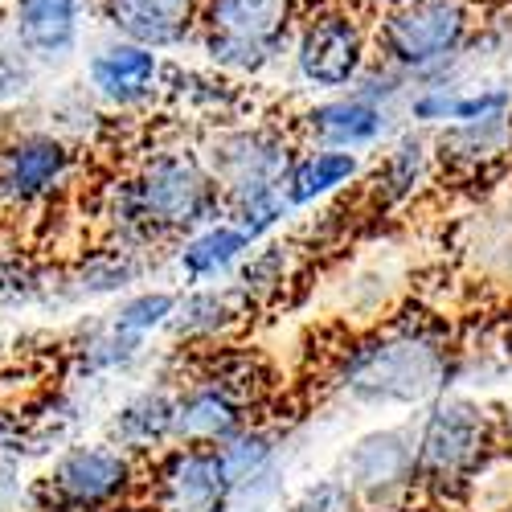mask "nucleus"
Here are the masks:
<instances>
[{"instance_id":"dca6fc26","label":"nucleus","mask_w":512,"mask_h":512,"mask_svg":"<svg viewBox=\"0 0 512 512\" xmlns=\"http://www.w3.org/2000/svg\"><path fill=\"white\" fill-rule=\"evenodd\" d=\"M254 418L234 394H226L213 381H189L177 390V426L173 439L185 447H226L234 435H242Z\"/></svg>"},{"instance_id":"f257e3e1","label":"nucleus","mask_w":512,"mask_h":512,"mask_svg":"<svg viewBox=\"0 0 512 512\" xmlns=\"http://www.w3.org/2000/svg\"><path fill=\"white\" fill-rule=\"evenodd\" d=\"M463 377V345L447 316L398 308L386 324L349 336L328 369V390L369 414H414Z\"/></svg>"},{"instance_id":"4468645a","label":"nucleus","mask_w":512,"mask_h":512,"mask_svg":"<svg viewBox=\"0 0 512 512\" xmlns=\"http://www.w3.org/2000/svg\"><path fill=\"white\" fill-rule=\"evenodd\" d=\"M87 0H13L9 5V37L37 62L62 66L78 54Z\"/></svg>"},{"instance_id":"5701e85b","label":"nucleus","mask_w":512,"mask_h":512,"mask_svg":"<svg viewBox=\"0 0 512 512\" xmlns=\"http://www.w3.org/2000/svg\"><path fill=\"white\" fill-rule=\"evenodd\" d=\"M300 250L304 246H295L291 238H267V242H259L254 246L246 259H242V267L234 271V287H238V295L242 300L259 312V308H271L279 295L295 283V271H300Z\"/></svg>"},{"instance_id":"2eb2a0df","label":"nucleus","mask_w":512,"mask_h":512,"mask_svg":"<svg viewBox=\"0 0 512 512\" xmlns=\"http://www.w3.org/2000/svg\"><path fill=\"white\" fill-rule=\"evenodd\" d=\"M74 168V148L54 132H29L0 148V193L17 205L46 201L66 185Z\"/></svg>"},{"instance_id":"6e6552de","label":"nucleus","mask_w":512,"mask_h":512,"mask_svg":"<svg viewBox=\"0 0 512 512\" xmlns=\"http://www.w3.org/2000/svg\"><path fill=\"white\" fill-rule=\"evenodd\" d=\"M336 476L373 512L402 508L414 496V418L361 431L340 451Z\"/></svg>"},{"instance_id":"423d86ee","label":"nucleus","mask_w":512,"mask_h":512,"mask_svg":"<svg viewBox=\"0 0 512 512\" xmlns=\"http://www.w3.org/2000/svg\"><path fill=\"white\" fill-rule=\"evenodd\" d=\"M373 62V25L340 0L308 9L291 41L295 78L316 95L353 91Z\"/></svg>"},{"instance_id":"f03ea898","label":"nucleus","mask_w":512,"mask_h":512,"mask_svg":"<svg viewBox=\"0 0 512 512\" xmlns=\"http://www.w3.org/2000/svg\"><path fill=\"white\" fill-rule=\"evenodd\" d=\"M226 218V197L201 148L160 144L140 156L132 177L111 197V222L127 250L181 242L201 226Z\"/></svg>"},{"instance_id":"0eeeda50","label":"nucleus","mask_w":512,"mask_h":512,"mask_svg":"<svg viewBox=\"0 0 512 512\" xmlns=\"http://www.w3.org/2000/svg\"><path fill=\"white\" fill-rule=\"evenodd\" d=\"M304 144L295 140L291 127L263 123V119H242L230 127H213L205 140V160L213 177L222 185L226 205L254 197V193H275L283 189V177Z\"/></svg>"},{"instance_id":"b1692460","label":"nucleus","mask_w":512,"mask_h":512,"mask_svg":"<svg viewBox=\"0 0 512 512\" xmlns=\"http://www.w3.org/2000/svg\"><path fill=\"white\" fill-rule=\"evenodd\" d=\"M222 459H226V472L234 484L250 480L267 472V467L283 463V451H287V431L275 422H250L242 435H234L226 447H218Z\"/></svg>"},{"instance_id":"4be33fe9","label":"nucleus","mask_w":512,"mask_h":512,"mask_svg":"<svg viewBox=\"0 0 512 512\" xmlns=\"http://www.w3.org/2000/svg\"><path fill=\"white\" fill-rule=\"evenodd\" d=\"M512 156L508 119H484V123H447L435 132V164L439 173L476 181L488 168Z\"/></svg>"},{"instance_id":"20e7f679","label":"nucleus","mask_w":512,"mask_h":512,"mask_svg":"<svg viewBox=\"0 0 512 512\" xmlns=\"http://www.w3.org/2000/svg\"><path fill=\"white\" fill-rule=\"evenodd\" d=\"M373 25V58L406 74L414 87L447 82L476 41L467 0H386Z\"/></svg>"},{"instance_id":"f3484780","label":"nucleus","mask_w":512,"mask_h":512,"mask_svg":"<svg viewBox=\"0 0 512 512\" xmlns=\"http://www.w3.org/2000/svg\"><path fill=\"white\" fill-rule=\"evenodd\" d=\"M250 316L254 308L242 300L234 283H205L181 291L177 312L164 332L173 340H185V345H222Z\"/></svg>"},{"instance_id":"bb28decb","label":"nucleus","mask_w":512,"mask_h":512,"mask_svg":"<svg viewBox=\"0 0 512 512\" xmlns=\"http://www.w3.org/2000/svg\"><path fill=\"white\" fill-rule=\"evenodd\" d=\"M144 353V340L140 336H127L119 328H103L87 340L82 349V373H115V369H127L136 357Z\"/></svg>"},{"instance_id":"1a4fd4ad","label":"nucleus","mask_w":512,"mask_h":512,"mask_svg":"<svg viewBox=\"0 0 512 512\" xmlns=\"http://www.w3.org/2000/svg\"><path fill=\"white\" fill-rule=\"evenodd\" d=\"M152 512H226L234 480L218 447H185L173 443L152 459L148 472Z\"/></svg>"},{"instance_id":"393cba45","label":"nucleus","mask_w":512,"mask_h":512,"mask_svg":"<svg viewBox=\"0 0 512 512\" xmlns=\"http://www.w3.org/2000/svg\"><path fill=\"white\" fill-rule=\"evenodd\" d=\"M177 300H181V291H164V287H144L136 295H127V300L111 312V328L127 332V336H140L148 340L152 332H164L168 320H173L177 312Z\"/></svg>"},{"instance_id":"9b49d317","label":"nucleus","mask_w":512,"mask_h":512,"mask_svg":"<svg viewBox=\"0 0 512 512\" xmlns=\"http://www.w3.org/2000/svg\"><path fill=\"white\" fill-rule=\"evenodd\" d=\"M136 480H140L136 455L119 451L115 443H87L62 451V459L50 472V492L70 512H99L119 504L136 488Z\"/></svg>"},{"instance_id":"f8f14e48","label":"nucleus","mask_w":512,"mask_h":512,"mask_svg":"<svg viewBox=\"0 0 512 512\" xmlns=\"http://www.w3.org/2000/svg\"><path fill=\"white\" fill-rule=\"evenodd\" d=\"M164 74L168 66L160 62L156 50L111 37L103 46H95L87 58V91L107 107L136 111L156 95H164Z\"/></svg>"},{"instance_id":"6ab92c4d","label":"nucleus","mask_w":512,"mask_h":512,"mask_svg":"<svg viewBox=\"0 0 512 512\" xmlns=\"http://www.w3.org/2000/svg\"><path fill=\"white\" fill-rule=\"evenodd\" d=\"M173 426H177V390L148 386V390L132 394L111 414L107 435L127 455H152L156 459L160 451H168L177 443Z\"/></svg>"},{"instance_id":"7c9ffc66","label":"nucleus","mask_w":512,"mask_h":512,"mask_svg":"<svg viewBox=\"0 0 512 512\" xmlns=\"http://www.w3.org/2000/svg\"><path fill=\"white\" fill-rule=\"evenodd\" d=\"M508 140H512V115H508Z\"/></svg>"},{"instance_id":"a211bd4d","label":"nucleus","mask_w":512,"mask_h":512,"mask_svg":"<svg viewBox=\"0 0 512 512\" xmlns=\"http://www.w3.org/2000/svg\"><path fill=\"white\" fill-rule=\"evenodd\" d=\"M365 177V156L340 152V148H300L283 177V197L291 213H304L312 205H324L340 197L349 185Z\"/></svg>"},{"instance_id":"c85d7f7f","label":"nucleus","mask_w":512,"mask_h":512,"mask_svg":"<svg viewBox=\"0 0 512 512\" xmlns=\"http://www.w3.org/2000/svg\"><path fill=\"white\" fill-rule=\"evenodd\" d=\"M484 353L496 361V369H500V373H512V308H508V316L496 324L492 349H484Z\"/></svg>"},{"instance_id":"a878e982","label":"nucleus","mask_w":512,"mask_h":512,"mask_svg":"<svg viewBox=\"0 0 512 512\" xmlns=\"http://www.w3.org/2000/svg\"><path fill=\"white\" fill-rule=\"evenodd\" d=\"M283 512H365V504L357 500V492L345 480L332 472V476L308 480L295 496H287Z\"/></svg>"},{"instance_id":"cd10ccee","label":"nucleus","mask_w":512,"mask_h":512,"mask_svg":"<svg viewBox=\"0 0 512 512\" xmlns=\"http://www.w3.org/2000/svg\"><path fill=\"white\" fill-rule=\"evenodd\" d=\"M37 62L17 46L13 37H0V103H9L29 91Z\"/></svg>"},{"instance_id":"aec40b11","label":"nucleus","mask_w":512,"mask_h":512,"mask_svg":"<svg viewBox=\"0 0 512 512\" xmlns=\"http://www.w3.org/2000/svg\"><path fill=\"white\" fill-rule=\"evenodd\" d=\"M435 136H426L422 127H402V132L390 136L386 156H381L377 173H373V201L377 213L406 205L422 193V185L435 173Z\"/></svg>"},{"instance_id":"412c9836","label":"nucleus","mask_w":512,"mask_h":512,"mask_svg":"<svg viewBox=\"0 0 512 512\" xmlns=\"http://www.w3.org/2000/svg\"><path fill=\"white\" fill-rule=\"evenodd\" d=\"M259 246L238 222L218 218L201 226L197 234L177 242V271L185 279V287H205V283H222L234 279V271L242 267L246 254Z\"/></svg>"},{"instance_id":"39448f33","label":"nucleus","mask_w":512,"mask_h":512,"mask_svg":"<svg viewBox=\"0 0 512 512\" xmlns=\"http://www.w3.org/2000/svg\"><path fill=\"white\" fill-rule=\"evenodd\" d=\"M304 13V0H205L197 46L213 70L259 78L291 50Z\"/></svg>"},{"instance_id":"7ed1b4c3","label":"nucleus","mask_w":512,"mask_h":512,"mask_svg":"<svg viewBox=\"0 0 512 512\" xmlns=\"http://www.w3.org/2000/svg\"><path fill=\"white\" fill-rule=\"evenodd\" d=\"M500 455L496 410L472 394L447 390L414 418V496L459 504Z\"/></svg>"},{"instance_id":"9d476101","label":"nucleus","mask_w":512,"mask_h":512,"mask_svg":"<svg viewBox=\"0 0 512 512\" xmlns=\"http://www.w3.org/2000/svg\"><path fill=\"white\" fill-rule=\"evenodd\" d=\"M295 140L304 148H340V152H373L381 144H390L394 136V107H381L357 91L340 95H320L308 103L291 123Z\"/></svg>"},{"instance_id":"ddd939ff","label":"nucleus","mask_w":512,"mask_h":512,"mask_svg":"<svg viewBox=\"0 0 512 512\" xmlns=\"http://www.w3.org/2000/svg\"><path fill=\"white\" fill-rule=\"evenodd\" d=\"M201 9L205 0H99V17L107 21L111 37L136 41L156 54L197 41Z\"/></svg>"},{"instance_id":"c756f323","label":"nucleus","mask_w":512,"mask_h":512,"mask_svg":"<svg viewBox=\"0 0 512 512\" xmlns=\"http://www.w3.org/2000/svg\"><path fill=\"white\" fill-rule=\"evenodd\" d=\"M496 435H500V447L512 451V398L496 410Z\"/></svg>"}]
</instances>
